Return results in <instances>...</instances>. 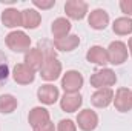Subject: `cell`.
<instances>
[{
  "mask_svg": "<svg viewBox=\"0 0 132 131\" xmlns=\"http://www.w3.org/2000/svg\"><path fill=\"white\" fill-rule=\"evenodd\" d=\"M40 72V77L46 82H54L60 77L62 74V62L55 57V54L52 51H49L46 56H45V60H43V65L38 69Z\"/></svg>",
  "mask_w": 132,
  "mask_h": 131,
  "instance_id": "6da1fadb",
  "label": "cell"
},
{
  "mask_svg": "<svg viewBox=\"0 0 132 131\" xmlns=\"http://www.w3.org/2000/svg\"><path fill=\"white\" fill-rule=\"evenodd\" d=\"M80 45V37L75 35V34H69L63 39H57L54 40V46L59 49V51H74L77 46Z\"/></svg>",
  "mask_w": 132,
  "mask_h": 131,
  "instance_id": "ffe728a7",
  "label": "cell"
},
{
  "mask_svg": "<svg viewBox=\"0 0 132 131\" xmlns=\"http://www.w3.org/2000/svg\"><path fill=\"white\" fill-rule=\"evenodd\" d=\"M49 120H51L49 111L46 108H43V106H34L32 110L29 111V114H28V122L32 127V130L37 128V127H40V125H45Z\"/></svg>",
  "mask_w": 132,
  "mask_h": 131,
  "instance_id": "5bb4252c",
  "label": "cell"
},
{
  "mask_svg": "<svg viewBox=\"0 0 132 131\" xmlns=\"http://www.w3.org/2000/svg\"><path fill=\"white\" fill-rule=\"evenodd\" d=\"M45 60V53L40 48H31L28 53H25V65L32 68L34 71H38Z\"/></svg>",
  "mask_w": 132,
  "mask_h": 131,
  "instance_id": "ac0fdd59",
  "label": "cell"
},
{
  "mask_svg": "<svg viewBox=\"0 0 132 131\" xmlns=\"http://www.w3.org/2000/svg\"><path fill=\"white\" fill-rule=\"evenodd\" d=\"M115 82H117V76H115V72L111 68H103V69L95 71L91 76V79H89L91 86H94L97 90H100V88H111L112 85H115Z\"/></svg>",
  "mask_w": 132,
  "mask_h": 131,
  "instance_id": "277c9868",
  "label": "cell"
},
{
  "mask_svg": "<svg viewBox=\"0 0 132 131\" xmlns=\"http://www.w3.org/2000/svg\"><path fill=\"white\" fill-rule=\"evenodd\" d=\"M42 23V16L37 9L28 8L22 11V26L26 30H35Z\"/></svg>",
  "mask_w": 132,
  "mask_h": 131,
  "instance_id": "2e32d148",
  "label": "cell"
},
{
  "mask_svg": "<svg viewBox=\"0 0 132 131\" xmlns=\"http://www.w3.org/2000/svg\"><path fill=\"white\" fill-rule=\"evenodd\" d=\"M71 22L66 19V17H59L52 22L51 25V33L54 35V39H63L66 35H69V31H71Z\"/></svg>",
  "mask_w": 132,
  "mask_h": 131,
  "instance_id": "d6986e66",
  "label": "cell"
},
{
  "mask_svg": "<svg viewBox=\"0 0 132 131\" xmlns=\"http://www.w3.org/2000/svg\"><path fill=\"white\" fill-rule=\"evenodd\" d=\"M2 23L6 28H17L22 26V11L15 8H8L2 12Z\"/></svg>",
  "mask_w": 132,
  "mask_h": 131,
  "instance_id": "e0dca14e",
  "label": "cell"
},
{
  "mask_svg": "<svg viewBox=\"0 0 132 131\" xmlns=\"http://www.w3.org/2000/svg\"><path fill=\"white\" fill-rule=\"evenodd\" d=\"M120 9L126 17L132 16V0H120Z\"/></svg>",
  "mask_w": 132,
  "mask_h": 131,
  "instance_id": "484cf974",
  "label": "cell"
},
{
  "mask_svg": "<svg viewBox=\"0 0 132 131\" xmlns=\"http://www.w3.org/2000/svg\"><path fill=\"white\" fill-rule=\"evenodd\" d=\"M77 125L81 131H94L98 125V116L95 111L86 108L81 110L77 116Z\"/></svg>",
  "mask_w": 132,
  "mask_h": 131,
  "instance_id": "8992f818",
  "label": "cell"
},
{
  "mask_svg": "<svg viewBox=\"0 0 132 131\" xmlns=\"http://www.w3.org/2000/svg\"><path fill=\"white\" fill-rule=\"evenodd\" d=\"M86 60L89 63H94V65H100V66H104L109 63L108 60V51L103 48V46H91L86 53Z\"/></svg>",
  "mask_w": 132,
  "mask_h": 131,
  "instance_id": "9a60e30c",
  "label": "cell"
},
{
  "mask_svg": "<svg viewBox=\"0 0 132 131\" xmlns=\"http://www.w3.org/2000/svg\"><path fill=\"white\" fill-rule=\"evenodd\" d=\"M37 97L45 105H54L60 99V91L52 83H45L37 90Z\"/></svg>",
  "mask_w": 132,
  "mask_h": 131,
  "instance_id": "9c48e42d",
  "label": "cell"
},
{
  "mask_svg": "<svg viewBox=\"0 0 132 131\" xmlns=\"http://www.w3.org/2000/svg\"><path fill=\"white\" fill-rule=\"evenodd\" d=\"M12 77L19 85H29L35 80V71L25 63H17L14 66Z\"/></svg>",
  "mask_w": 132,
  "mask_h": 131,
  "instance_id": "30bf717a",
  "label": "cell"
},
{
  "mask_svg": "<svg viewBox=\"0 0 132 131\" xmlns=\"http://www.w3.org/2000/svg\"><path fill=\"white\" fill-rule=\"evenodd\" d=\"M9 77V65H8V59L6 56L0 51V88L6 83Z\"/></svg>",
  "mask_w": 132,
  "mask_h": 131,
  "instance_id": "603a6c76",
  "label": "cell"
},
{
  "mask_svg": "<svg viewBox=\"0 0 132 131\" xmlns=\"http://www.w3.org/2000/svg\"><path fill=\"white\" fill-rule=\"evenodd\" d=\"M32 5L40 9H49L55 5V0H32Z\"/></svg>",
  "mask_w": 132,
  "mask_h": 131,
  "instance_id": "d4e9b609",
  "label": "cell"
},
{
  "mask_svg": "<svg viewBox=\"0 0 132 131\" xmlns=\"http://www.w3.org/2000/svg\"><path fill=\"white\" fill-rule=\"evenodd\" d=\"M65 12L69 19L81 20L88 14V3L83 0H68L65 3Z\"/></svg>",
  "mask_w": 132,
  "mask_h": 131,
  "instance_id": "52a82bcc",
  "label": "cell"
},
{
  "mask_svg": "<svg viewBox=\"0 0 132 131\" xmlns=\"http://www.w3.org/2000/svg\"><path fill=\"white\" fill-rule=\"evenodd\" d=\"M81 105H83V97L80 93H74V94L65 93L63 97L60 99V108L65 113H75Z\"/></svg>",
  "mask_w": 132,
  "mask_h": 131,
  "instance_id": "4fadbf2b",
  "label": "cell"
},
{
  "mask_svg": "<svg viewBox=\"0 0 132 131\" xmlns=\"http://www.w3.org/2000/svg\"><path fill=\"white\" fill-rule=\"evenodd\" d=\"M114 105L117 111L128 113L132 110V91L129 88H118L114 94Z\"/></svg>",
  "mask_w": 132,
  "mask_h": 131,
  "instance_id": "ba28073f",
  "label": "cell"
},
{
  "mask_svg": "<svg viewBox=\"0 0 132 131\" xmlns=\"http://www.w3.org/2000/svg\"><path fill=\"white\" fill-rule=\"evenodd\" d=\"M88 23H89V26H91L92 30L101 31V30H104V28L109 25V14H108L104 9L97 8V9H94V11L89 12V16H88Z\"/></svg>",
  "mask_w": 132,
  "mask_h": 131,
  "instance_id": "8fae6325",
  "label": "cell"
},
{
  "mask_svg": "<svg viewBox=\"0 0 132 131\" xmlns=\"http://www.w3.org/2000/svg\"><path fill=\"white\" fill-rule=\"evenodd\" d=\"M112 31L117 35H128L132 34V19L131 17H118L112 23Z\"/></svg>",
  "mask_w": 132,
  "mask_h": 131,
  "instance_id": "44dd1931",
  "label": "cell"
},
{
  "mask_svg": "<svg viewBox=\"0 0 132 131\" xmlns=\"http://www.w3.org/2000/svg\"><path fill=\"white\" fill-rule=\"evenodd\" d=\"M34 131H55V127H54V123L49 120V122H46L45 125H40V127L34 128Z\"/></svg>",
  "mask_w": 132,
  "mask_h": 131,
  "instance_id": "4316f807",
  "label": "cell"
},
{
  "mask_svg": "<svg viewBox=\"0 0 132 131\" xmlns=\"http://www.w3.org/2000/svg\"><path fill=\"white\" fill-rule=\"evenodd\" d=\"M114 102L112 88H100L91 96V103L97 108H108Z\"/></svg>",
  "mask_w": 132,
  "mask_h": 131,
  "instance_id": "7c38bea8",
  "label": "cell"
},
{
  "mask_svg": "<svg viewBox=\"0 0 132 131\" xmlns=\"http://www.w3.org/2000/svg\"><path fill=\"white\" fill-rule=\"evenodd\" d=\"M19 102L12 94H2L0 96V113L2 114H11L12 111H15Z\"/></svg>",
  "mask_w": 132,
  "mask_h": 131,
  "instance_id": "7402d4cb",
  "label": "cell"
},
{
  "mask_svg": "<svg viewBox=\"0 0 132 131\" xmlns=\"http://www.w3.org/2000/svg\"><path fill=\"white\" fill-rule=\"evenodd\" d=\"M6 46L14 53H28L31 49V37L23 31H11L5 37Z\"/></svg>",
  "mask_w": 132,
  "mask_h": 131,
  "instance_id": "7a4b0ae2",
  "label": "cell"
},
{
  "mask_svg": "<svg viewBox=\"0 0 132 131\" xmlns=\"http://www.w3.org/2000/svg\"><path fill=\"white\" fill-rule=\"evenodd\" d=\"M57 131H77V123L71 119H62L57 125Z\"/></svg>",
  "mask_w": 132,
  "mask_h": 131,
  "instance_id": "cb8c5ba5",
  "label": "cell"
},
{
  "mask_svg": "<svg viewBox=\"0 0 132 131\" xmlns=\"http://www.w3.org/2000/svg\"><path fill=\"white\" fill-rule=\"evenodd\" d=\"M83 83H85V79H83L81 72H78L75 69L66 71L62 77V88L65 90V93H69V94L80 93Z\"/></svg>",
  "mask_w": 132,
  "mask_h": 131,
  "instance_id": "5b68a950",
  "label": "cell"
},
{
  "mask_svg": "<svg viewBox=\"0 0 132 131\" xmlns=\"http://www.w3.org/2000/svg\"><path fill=\"white\" fill-rule=\"evenodd\" d=\"M128 51L131 53V56H132V37L129 39V42H128Z\"/></svg>",
  "mask_w": 132,
  "mask_h": 131,
  "instance_id": "83f0119b",
  "label": "cell"
},
{
  "mask_svg": "<svg viewBox=\"0 0 132 131\" xmlns=\"http://www.w3.org/2000/svg\"><path fill=\"white\" fill-rule=\"evenodd\" d=\"M108 60L112 65H121L128 60L129 51H128V45L121 40H115L111 42V45L108 46Z\"/></svg>",
  "mask_w": 132,
  "mask_h": 131,
  "instance_id": "3957f363",
  "label": "cell"
}]
</instances>
